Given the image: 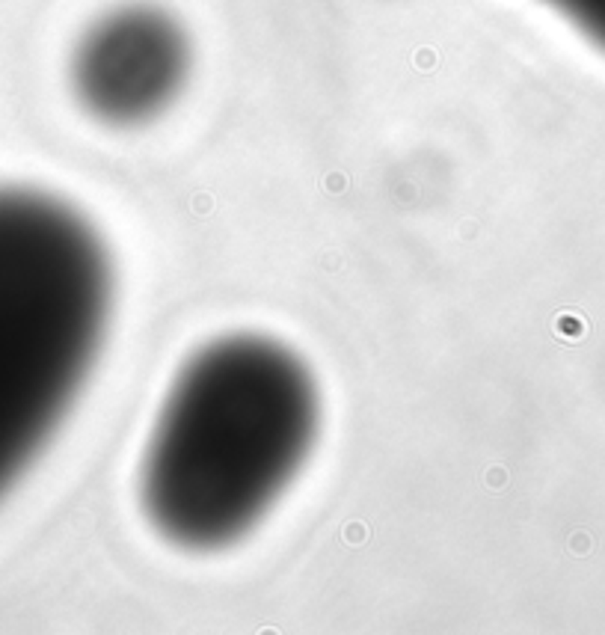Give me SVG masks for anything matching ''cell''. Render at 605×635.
I'll return each instance as SVG.
<instances>
[{
    "label": "cell",
    "instance_id": "cell-2",
    "mask_svg": "<svg viewBox=\"0 0 605 635\" xmlns=\"http://www.w3.org/2000/svg\"><path fill=\"white\" fill-rule=\"evenodd\" d=\"M110 258L60 199L0 190V499L75 404L110 321Z\"/></svg>",
    "mask_w": 605,
    "mask_h": 635
},
{
    "label": "cell",
    "instance_id": "cell-1",
    "mask_svg": "<svg viewBox=\"0 0 605 635\" xmlns=\"http://www.w3.org/2000/svg\"><path fill=\"white\" fill-rule=\"evenodd\" d=\"M318 434L309 368L258 336L202 348L172 383L140 475L146 516L184 550H220L294 481Z\"/></svg>",
    "mask_w": 605,
    "mask_h": 635
},
{
    "label": "cell",
    "instance_id": "cell-3",
    "mask_svg": "<svg viewBox=\"0 0 605 635\" xmlns=\"http://www.w3.org/2000/svg\"><path fill=\"white\" fill-rule=\"evenodd\" d=\"M187 68L190 48L181 24L154 6H125L83 36L71 83L95 119L140 125L181 92Z\"/></svg>",
    "mask_w": 605,
    "mask_h": 635
},
{
    "label": "cell",
    "instance_id": "cell-4",
    "mask_svg": "<svg viewBox=\"0 0 605 635\" xmlns=\"http://www.w3.org/2000/svg\"><path fill=\"white\" fill-rule=\"evenodd\" d=\"M605 45V0H549Z\"/></svg>",
    "mask_w": 605,
    "mask_h": 635
}]
</instances>
